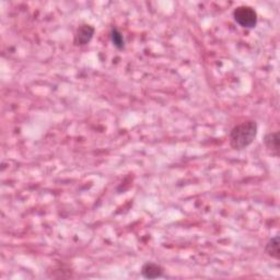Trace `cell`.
<instances>
[{
  "instance_id": "obj_2",
  "label": "cell",
  "mask_w": 280,
  "mask_h": 280,
  "mask_svg": "<svg viewBox=\"0 0 280 280\" xmlns=\"http://www.w3.org/2000/svg\"><path fill=\"white\" fill-rule=\"evenodd\" d=\"M233 18L240 26L244 29H253L257 24V13L249 6H240L235 8Z\"/></svg>"
},
{
  "instance_id": "obj_6",
  "label": "cell",
  "mask_w": 280,
  "mask_h": 280,
  "mask_svg": "<svg viewBox=\"0 0 280 280\" xmlns=\"http://www.w3.org/2000/svg\"><path fill=\"white\" fill-rule=\"evenodd\" d=\"M265 253H266L269 257L274 260H279L280 252H279V237L271 238L268 242L266 246H265Z\"/></svg>"
},
{
  "instance_id": "obj_5",
  "label": "cell",
  "mask_w": 280,
  "mask_h": 280,
  "mask_svg": "<svg viewBox=\"0 0 280 280\" xmlns=\"http://www.w3.org/2000/svg\"><path fill=\"white\" fill-rule=\"evenodd\" d=\"M163 272H164L163 267H162L161 265L153 262L146 263L142 268V275L146 279L160 278L163 276Z\"/></svg>"
},
{
  "instance_id": "obj_1",
  "label": "cell",
  "mask_w": 280,
  "mask_h": 280,
  "mask_svg": "<svg viewBox=\"0 0 280 280\" xmlns=\"http://www.w3.org/2000/svg\"><path fill=\"white\" fill-rule=\"evenodd\" d=\"M257 136V123L255 121L243 122L234 126L229 134V143L234 150H244L252 145Z\"/></svg>"
},
{
  "instance_id": "obj_7",
  "label": "cell",
  "mask_w": 280,
  "mask_h": 280,
  "mask_svg": "<svg viewBox=\"0 0 280 280\" xmlns=\"http://www.w3.org/2000/svg\"><path fill=\"white\" fill-rule=\"evenodd\" d=\"M109 36H110V41H112L113 45H114L116 48L123 49V48L125 47L124 36H123V34L120 32L119 29H116V27H112V29H110Z\"/></svg>"
},
{
  "instance_id": "obj_4",
  "label": "cell",
  "mask_w": 280,
  "mask_h": 280,
  "mask_svg": "<svg viewBox=\"0 0 280 280\" xmlns=\"http://www.w3.org/2000/svg\"><path fill=\"white\" fill-rule=\"evenodd\" d=\"M264 145H265V147H266L268 152L271 153V156H274L276 158L279 157L280 138H279L278 131L268 132V134L264 138Z\"/></svg>"
},
{
  "instance_id": "obj_3",
  "label": "cell",
  "mask_w": 280,
  "mask_h": 280,
  "mask_svg": "<svg viewBox=\"0 0 280 280\" xmlns=\"http://www.w3.org/2000/svg\"><path fill=\"white\" fill-rule=\"evenodd\" d=\"M95 32V29L90 24H82L78 27V30L73 38V44L76 46H85L89 43Z\"/></svg>"
}]
</instances>
